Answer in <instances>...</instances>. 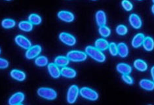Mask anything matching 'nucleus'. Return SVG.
Segmentation results:
<instances>
[{"instance_id":"obj_13","label":"nucleus","mask_w":154,"mask_h":105,"mask_svg":"<svg viewBox=\"0 0 154 105\" xmlns=\"http://www.w3.org/2000/svg\"><path fill=\"white\" fill-rule=\"evenodd\" d=\"M144 35L142 33H138L136 34L132 40V46L134 48H138L143 45L144 39H145Z\"/></svg>"},{"instance_id":"obj_35","label":"nucleus","mask_w":154,"mask_h":105,"mask_svg":"<svg viewBox=\"0 0 154 105\" xmlns=\"http://www.w3.org/2000/svg\"><path fill=\"white\" fill-rule=\"evenodd\" d=\"M152 13L154 14V3H153V5L152 7Z\"/></svg>"},{"instance_id":"obj_12","label":"nucleus","mask_w":154,"mask_h":105,"mask_svg":"<svg viewBox=\"0 0 154 105\" xmlns=\"http://www.w3.org/2000/svg\"><path fill=\"white\" fill-rule=\"evenodd\" d=\"M129 23L135 29H139L140 28L142 25V22L140 19V17H139L137 14L132 13L130 14L129 18Z\"/></svg>"},{"instance_id":"obj_25","label":"nucleus","mask_w":154,"mask_h":105,"mask_svg":"<svg viewBox=\"0 0 154 105\" xmlns=\"http://www.w3.org/2000/svg\"><path fill=\"white\" fill-rule=\"evenodd\" d=\"M48 59L45 56H39L35 59V64L39 67L45 66L49 64Z\"/></svg>"},{"instance_id":"obj_29","label":"nucleus","mask_w":154,"mask_h":105,"mask_svg":"<svg viewBox=\"0 0 154 105\" xmlns=\"http://www.w3.org/2000/svg\"><path fill=\"white\" fill-rule=\"evenodd\" d=\"M128 28L123 24H119L116 28V33L119 36H124L127 34Z\"/></svg>"},{"instance_id":"obj_31","label":"nucleus","mask_w":154,"mask_h":105,"mask_svg":"<svg viewBox=\"0 0 154 105\" xmlns=\"http://www.w3.org/2000/svg\"><path fill=\"white\" fill-rule=\"evenodd\" d=\"M122 7L123 9L127 11H131L133 9V5L132 3L129 1H127V0H124L122 2Z\"/></svg>"},{"instance_id":"obj_16","label":"nucleus","mask_w":154,"mask_h":105,"mask_svg":"<svg viewBox=\"0 0 154 105\" xmlns=\"http://www.w3.org/2000/svg\"><path fill=\"white\" fill-rule=\"evenodd\" d=\"M140 88L146 91H152L154 90V82L147 79H142L139 82Z\"/></svg>"},{"instance_id":"obj_17","label":"nucleus","mask_w":154,"mask_h":105,"mask_svg":"<svg viewBox=\"0 0 154 105\" xmlns=\"http://www.w3.org/2000/svg\"><path fill=\"white\" fill-rule=\"evenodd\" d=\"M60 72L61 76L66 78H74L77 75V72L75 70L67 66L62 68Z\"/></svg>"},{"instance_id":"obj_5","label":"nucleus","mask_w":154,"mask_h":105,"mask_svg":"<svg viewBox=\"0 0 154 105\" xmlns=\"http://www.w3.org/2000/svg\"><path fill=\"white\" fill-rule=\"evenodd\" d=\"M79 89L78 85H72L69 87L67 93V101L69 104H74L79 94Z\"/></svg>"},{"instance_id":"obj_14","label":"nucleus","mask_w":154,"mask_h":105,"mask_svg":"<svg viewBox=\"0 0 154 105\" xmlns=\"http://www.w3.org/2000/svg\"><path fill=\"white\" fill-rule=\"evenodd\" d=\"M95 18H96V22L98 26L106 25L107 19H106V14L104 11H98L96 13V15H95Z\"/></svg>"},{"instance_id":"obj_30","label":"nucleus","mask_w":154,"mask_h":105,"mask_svg":"<svg viewBox=\"0 0 154 105\" xmlns=\"http://www.w3.org/2000/svg\"><path fill=\"white\" fill-rule=\"evenodd\" d=\"M109 51L111 55L113 57L117 56L118 55V49H117V45L116 43L112 42L111 43H109Z\"/></svg>"},{"instance_id":"obj_39","label":"nucleus","mask_w":154,"mask_h":105,"mask_svg":"<svg viewBox=\"0 0 154 105\" xmlns=\"http://www.w3.org/2000/svg\"><path fill=\"white\" fill-rule=\"evenodd\" d=\"M149 105H152V104H149Z\"/></svg>"},{"instance_id":"obj_1","label":"nucleus","mask_w":154,"mask_h":105,"mask_svg":"<svg viewBox=\"0 0 154 105\" xmlns=\"http://www.w3.org/2000/svg\"><path fill=\"white\" fill-rule=\"evenodd\" d=\"M85 53L94 60L98 63H104L106 60V56L102 51L93 46L89 45L85 48Z\"/></svg>"},{"instance_id":"obj_24","label":"nucleus","mask_w":154,"mask_h":105,"mask_svg":"<svg viewBox=\"0 0 154 105\" xmlns=\"http://www.w3.org/2000/svg\"><path fill=\"white\" fill-rule=\"evenodd\" d=\"M19 28L24 32H31L33 29V24L29 21L23 20L19 23Z\"/></svg>"},{"instance_id":"obj_15","label":"nucleus","mask_w":154,"mask_h":105,"mask_svg":"<svg viewBox=\"0 0 154 105\" xmlns=\"http://www.w3.org/2000/svg\"><path fill=\"white\" fill-rule=\"evenodd\" d=\"M116 69L117 72L122 75H129L132 72V67L129 64L126 63H119L116 66Z\"/></svg>"},{"instance_id":"obj_27","label":"nucleus","mask_w":154,"mask_h":105,"mask_svg":"<svg viewBox=\"0 0 154 105\" xmlns=\"http://www.w3.org/2000/svg\"><path fill=\"white\" fill-rule=\"evenodd\" d=\"M16 22L11 19H5L2 22V26L5 29L12 28L15 26Z\"/></svg>"},{"instance_id":"obj_3","label":"nucleus","mask_w":154,"mask_h":105,"mask_svg":"<svg viewBox=\"0 0 154 105\" xmlns=\"http://www.w3.org/2000/svg\"><path fill=\"white\" fill-rule=\"evenodd\" d=\"M66 57L72 62L79 63L85 61L87 58V55L86 53L81 51L72 50L67 53Z\"/></svg>"},{"instance_id":"obj_10","label":"nucleus","mask_w":154,"mask_h":105,"mask_svg":"<svg viewBox=\"0 0 154 105\" xmlns=\"http://www.w3.org/2000/svg\"><path fill=\"white\" fill-rule=\"evenodd\" d=\"M57 16L58 19L66 23H72L75 19L74 14L68 11H60L58 13Z\"/></svg>"},{"instance_id":"obj_6","label":"nucleus","mask_w":154,"mask_h":105,"mask_svg":"<svg viewBox=\"0 0 154 105\" xmlns=\"http://www.w3.org/2000/svg\"><path fill=\"white\" fill-rule=\"evenodd\" d=\"M42 47L39 45H32L30 49H28L25 53V57L27 59H34L39 57L42 52Z\"/></svg>"},{"instance_id":"obj_21","label":"nucleus","mask_w":154,"mask_h":105,"mask_svg":"<svg viewBox=\"0 0 154 105\" xmlns=\"http://www.w3.org/2000/svg\"><path fill=\"white\" fill-rule=\"evenodd\" d=\"M69 63V60L67 57L65 56H58L54 59V64H57V66L59 67H65Z\"/></svg>"},{"instance_id":"obj_38","label":"nucleus","mask_w":154,"mask_h":105,"mask_svg":"<svg viewBox=\"0 0 154 105\" xmlns=\"http://www.w3.org/2000/svg\"><path fill=\"white\" fill-rule=\"evenodd\" d=\"M153 2V3H154V1H153V2Z\"/></svg>"},{"instance_id":"obj_32","label":"nucleus","mask_w":154,"mask_h":105,"mask_svg":"<svg viewBox=\"0 0 154 105\" xmlns=\"http://www.w3.org/2000/svg\"><path fill=\"white\" fill-rule=\"evenodd\" d=\"M122 79L126 83V84L129 85H132L133 84V79L128 74L122 75Z\"/></svg>"},{"instance_id":"obj_8","label":"nucleus","mask_w":154,"mask_h":105,"mask_svg":"<svg viewBox=\"0 0 154 105\" xmlns=\"http://www.w3.org/2000/svg\"><path fill=\"white\" fill-rule=\"evenodd\" d=\"M60 40L68 46H74L76 43V39L74 36L67 33V32H62L59 34Z\"/></svg>"},{"instance_id":"obj_11","label":"nucleus","mask_w":154,"mask_h":105,"mask_svg":"<svg viewBox=\"0 0 154 105\" xmlns=\"http://www.w3.org/2000/svg\"><path fill=\"white\" fill-rule=\"evenodd\" d=\"M47 69L51 76L54 79H57L61 76L60 68L54 63H49L47 65Z\"/></svg>"},{"instance_id":"obj_33","label":"nucleus","mask_w":154,"mask_h":105,"mask_svg":"<svg viewBox=\"0 0 154 105\" xmlns=\"http://www.w3.org/2000/svg\"><path fill=\"white\" fill-rule=\"evenodd\" d=\"M9 66V62L8 60L3 59V58H0V69H5Z\"/></svg>"},{"instance_id":"obj_26","label":"nucleus","mask_w":154,"mask_h":105,"mask_svg":"<svg viewBox=\"0 0 154 105\" xmlns=\"http://www.w3.org/2000/svg\"><path fill=\"white\" fill-rule=\"evenodd\" d=\"M28 20L29 22H30L33 25H39V24H41L42 19V17H40L39 14L32 13L30 14V16L28 17Z\"/></svg>"},{"instance_id":"obj_18","label":"nucleus","mask_w":154,"mask_h":105,"mask_svg":"<svg viewBox=\"0 0 154 105\" xmlns=\"http://www.w3.org/2000/svg\"><path fill=\"white\" fill-rule=\"evenodd\" d=\"M11 76L13 79H15V80L19 81V82H23L26 79V74L23 71L17 70V69H14L12 70L10 72Z\"/></svg>"},{"instance_id":"obj_4","label":"nucleus","mask_w":154,"mask_h":105,"mask_svg":"<svg viewBox=\"0 0 154 105\" xmlns=\"http://www.w3.org/2000/svg\"><path fill=\"white\" fill-rule=\"evenodd\" d=\"M79 94L84 99L91 101H95L98 99V93L93 89L83 87L79 90Z\"/></svg>"},{"instance_id":"obj_9","label":"nucleus","mask_w":154,"mask_h":105,"mask_svg":"<svg viewBox=\"0 0 154 105\" xmlns=\"http://www.w3.org/2000/svg\"><path fill=\"white\" fill-rule=\"evenodd\" d=\"M25 98L24 94L22 92H17L10 97L9 99V105H19L23 102Z\"/></svg>"},{"instance_id":"obj_22","label":"nucleus","mask_w":154,"mask_h":105,"mask_svg":"<svg viewBox=\"0 0 154 105\" xmlns=\"http://www.w3.org/2000/svg\"><path fill=\"white\" fill-rule=\"evenodd\" d=\"M142 46L147 51H152L154 49V39L149 36L146 37Z\"/></svg>"},{"instance_id":"obj_19","label":"nucleus","mask_w":154,"mask_h":105,"mask_svg":"<svg viewBox=\"0 0 154 105\" xmlns=\"http://www.w3.org/2000/svg\"><path fill=\"white\" fill-rule=\"evenodd\" d=\"M118 49V55L122 58H125L129 55V48L126 43L121 42L117 45Z\"/></svg>"},{"instance_id":"obj_34","label":"nucleus","mask_w":154,"mask_h":105,"mask_svg":"<svg viewBox=\"0 0 154 105\" xmlns=\"http://www.w3.org/2000/svg\"><path fill=\"white\" fill-rule=\"evenodd\" d=\"M151 75L153 79V82H154V66L151 68Z\"/></svg>"},{"instance_id":"obj_37","label":"nucleus","mask_w":154,"mask_h":105,"mask_svg":"<svg viewBox=\"0 0 154 105\" xmlns=\"http://www.w3.org/2000/svg\"><path fill=\"white\" fill-rule=\"evenodd\" d=\"M19 105H23V104H19Z\"/></svg>"},{"instance_id":"obj_28","label":"nucleus","mask_w":154,"mask_h":105,"mask_svg":"<svg viewBox=\"0 0 154 105\" xmlns=\"http://www.w3.org/2000/svg\"><path fill=\"white\" fill-rule=\"evenodd\" d=\"M98 32L102 37L104 38L108 37L111 34V30L107 26H106V25H104V26H99Z\"/></svg>"},{"instance_id":"obj_36","label":"nucleus","mask_w":154,"mask_h":105,"mask_svg":"<svg viewBox=\"0 0 154 105\" xmlns=\"http://www.w3.org/2000/svg\"><path fill=\"white\" fill-rule=\"evenodd\" d=\"M1 51H1V49H0V53H1Z\"/></svg>"},{"instance_id":"obj_2","label":"nucleus","mask_w":154,"mask_h":105,"mask_svg":"<svg viewBox=\"0 0 154 105\" xmlns=\"http://www.w3.org/2000/svg\"><path fill=\"white\" fill-rule=\"evenodd\" d=\"M38 95L43 99L53 100L57 97V93L54 89L49 88H40L38 89Z\"/></svg>"},{"instance_id":"obj_7","label":"nucleus","mask_w":154,"mask_h":105,"mask_svg":"<svg viewBox=\"0 0 154 105\" xmlns=\"http://www.w3.org/2000/svg\"><path fill=\"white\" fill-rule=\"evenodd\" d=\"M14 41L18 45L24 49L28 50L32 46L31 42L23 35H17L14 38Z\"/></svg>"},{"instance_id":"obj_20","label":"nucleus","mask_w":154,"mask_h":105,"mask_svg":"<svg viewBox=\"0 0 154 105\" xmlns=\"http://www.w3.org/2000/svg\"><path fill=\"white\" fill-rule=\"evenodd\" d=\"M109 43L104 38H99L95 42V48L100 51H105L109 48Z\"/></svg>"},{"instance_id":"obj_23","label":"nucleus","mask_w":154,"mask_h":105,"mask_svg":"<svg viewBox=\"0 0 154 105\" xmlns=\"http://www.w3.org/2000/svg\"><path fill=\"white\" fill-rule=\"evenodd\" d=\"M134 66L136 69L140 72H144L148 69V64L144 60L137 59L134 62Z\"/></svg>"}]
</instances>
